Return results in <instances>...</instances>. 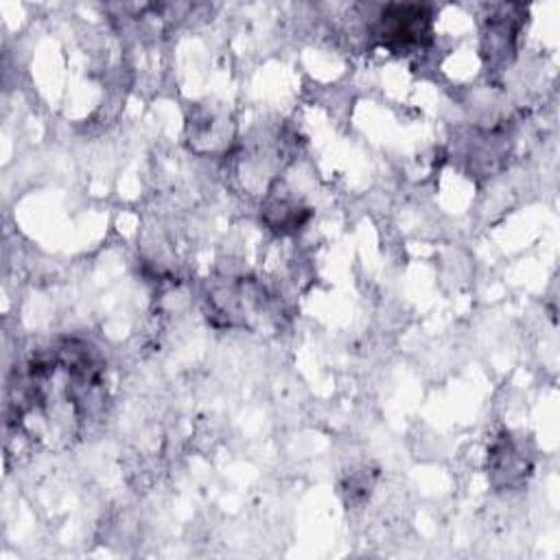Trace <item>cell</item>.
Returning <instances> with one entry per match:
<instances>
[{"mask_svg": "<svg viewBox=\"0 0 560 560\" xmlns=\"http://www.w3.org/2000/svg\"><path fill=\"white\" fill-rule=\"evenodd\" d=\"M429 33V13L420 4H389L381 15V35L402 46L418 44Z\"/></svg>", "mask_w": 560, "mask_h": 560, "instance_id": "cell-1", "label": "cell"}]
</instances>
